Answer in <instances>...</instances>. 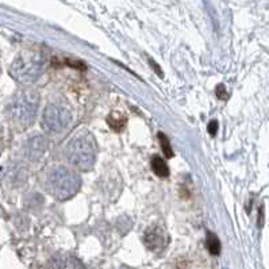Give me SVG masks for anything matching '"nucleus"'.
<instances>
[{
	"instance_id": "1",
	"label": "nucleus",
	"mask_w": 269,
	"mask_h": 269,
	"mask_svg": "<svg viewBox=\"0 0 269 269\" xmlns=\"http://www.w3.org/2000/svg\"><path fill=\"white\" fill-rule=\"evenodd\" d=\"M39 106V95L33 90L19 91L8 104L10 118L18 127H29L36 121Z\"/></svg>"
},
{
	"instance_id": "2",
	"label": "nucleus",
	"mask_w": 269,
	"mask_h": 269,
	"mask_svg": "<svg viewBox=\"0 0 269 269\" xmlns=\"http://www.w3.org/2000/svg\"><path fill=\"white\" fill-rule=\"evenodd\" d=\"M98 147L96 142L90 133L77 135L68 143L67 154L68 161L80 171H90L95 165Z\"/></svg>"
},
{
	"instance_id": "3",
	"label": "nucleus",
	"mask_w": 269,
	"mask_h": 269,
	"mask_svg": "<svg viewBox=\"0 0 269 269\" xmlns=\"http://www.w3.org/2000/svg\"><path fill=\"white\" fill-rule=\"evenodd\" d=\"M48 187L52 195L58 200H69L79 192L81 178L67 166H55L48 176Z\"/></svg>"
},
{
	"instance_id": "4",
	"label": "nucleus",
	"mask_w": 269,
	"mask_h": 269,
	"mask_svg": "<svg viewBox=\"0 0 269 269\" xmlns=\"http://www.w3.org/2000/svg\"><path fill=\"white\" fill-rule=\"evenodd\" d=\"M45 71V60L39 53L19 54L10 68V73L22 84L37 81Z\"/></svg>"
},
{
	"instance_id": "5",
	"label": "nucleus",
	"mask_w": 269,
	"mask_h": 269,
	"mask_svg": "<svg viewBox=\"0 0 269 269\" xmlns=\"http://www.w3.org/2000/svg\"><path fill=\"white\" fill-rule=\"evenodd\" d=\"M72 122V114L62 104L49 103L42 114V128L49 134H60Z\"/></svg>"
},
{
	"instance_id": "6",
	"label": "nucleus",
	"mask_w": 269,
	"mask_h": 269,
	"mask_svg": "<svg viewBox=\"0 0 269 269\" xmlns=\"http://www.w3.org/2000/svg\"><path fill=\"white\" fill-rule=\"evenodd\" d=\"M49 141L43 135H34L25 145V156L30 161H38L48 152Z\"/></svg>"
},
{
	"instance_id": "7",
	"label": "nucleus",
	"mask_w": 269,
	"mask_h": 269,
	"mask_svg": "<svg viewBox=\"0 0 269 269\" xmlns=\"http://www.w3.org/2000/svg\"><path fill=\"white\" fill-rule=\"evenodd\" d=\"M143 241L147 249L150 251H162L168 244V235L164 229L160 226H152L147 229L143 235Z\"/></svg>"
},
{
	"instance_id": "8",
	"label": "nucleus",
	"mask_w": 269,
	"mask_h": 269,
	"mask_svg": "<svg viewBox=\"0 0 269 269\" xmlns=\"http://www.w3.org/2000/svg\"><path fill=\"white\" fill-rule=\"evenodd\" d=\"M107 123L110 125V127L112 130H115V131H122L123 128L126 127V116L122 115V114H119V112H111L110 116L107 118Z\"/></svg>"
},
{
	"instance_id": "9",
	"label": "nucleus",
	"mask_w": 269,
	"mask_h": 269,
	"mask_svg": "<svg viewBox=\"0 0 269 269\" xmlns=\"http://www.w3.org/2000/svg\"><path fill=\"white\" fill-rule=\"evenodd\" d=\"M150 164H152V169H153V172L159 176V178H168V176H169V168H168L166 162L161 159V157L154 156Z\"/></svg>"
},
{
	"instance_id": "10",
	"label": "nucleus",
	"mask_w": 269,
	"mask_h": 269,
	"mask_svg": "<svg viewBox=\"0 0 269 269\" xmlns=\"http://www.w3.org/2000/svg\"><path fill=\"white\" fill-rule=\"evenodd\" d=\"M206 246H207L208 251H210L213 256H218V254L220 253V241H219V238L215 235L214 233L207 232Z\"/></svg>"
},
{
	"instance_id": "11",
	"label": "nucleus",
	"mask_w": 269,
	"mask_h": 269,
	"mask_svg": "<svg viewBox=\"0 0 269 269\" xmlns=\"http://www.w3.org/2000/svg\"><path fill=\"white\" fill-rule=\"evenodd\" d=\"M159 140H160V145H161V150H162V153L165 154V157L171 159L172 156H173V150H172V146H171V143H169L168 137H166L164 133H160Z\"/></svg>"
},
{
	"instance_id": "12",
	"label": "nucleus",
	"mask_w": 269,
	"mask_h": 269,
	"mask_svg": "<svg viewBox=\"0 0 269 269\" xmlns=\"http://www.w3.org/2000/svg\"><path fill=\"white\" fill-rule=\"evenodd\" d=\"M215 95H216V98L220 99V100H227V98H229L226 87L223 86V84H219V86L215 88Z\"/></svg>"
},
{
	"instance_id": "13",
	"label": "nucleus",
	"mask_w": 269,
	"mask_h": 269,
	"mask_svg": "<svg viewBox=\"0 0 269 269\" xmlns=\"http://www.w3.org/2000/svg\"><path fill=\"white\" fill-rule=\"evenodd\" d=\"M264 220H265V208H264V204H261L258 208V219H257L258 229H261L264 226Z\"/></svg>"
},
{
	"instance_id": "14",
	"label": "nucleus",
	"mask_w": 269,
	"mask_h": 269,
	"mask_svg": "<svg viewBox=\"0 0 269 269\" xmlns=\"http://www.w3.org/2000/svg\"><path fill=\"white\" fill-rule=\"evenodd\" d=\"M218 127H219V125H218V121H215V119L208 123L207 130H208V133H210V135H211V137H214V135L216 134V131H218Z\"/></svg>"
},
{
	"instance_id": "15",
	"label": "nucleus",
	"mask_w": 269,
	"mask_h": 269,
	"mask_svg": "<svg viewBox=\"0 0 269 269\" xmlns=\"http://www.w3.org/2000/svg\"><path fill=\"white\" fill-rule=\"evenodd\" d=\"M149 62H150V65H152V68H153L154 71L157 72V74H159V76H161V77H162V71L160 69L159 65H157V64H156V62L153 61V60H149Z\"/></svg>"
}]
</instances>
